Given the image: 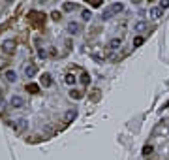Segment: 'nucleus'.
<instances>
[{
    "instance_id": "1",
    "label": "nucleus",
    "mask_w": 169,
    "mask_h": 160,
    "mask_svg": "<svg viewBox=\"0 0 169 160\" xmlns=\"http://www.w3.org/2000/svg\"><path fill=\"white\" fill-rule=\"evenodd\" d=\"M10 106L11 107H23V98H21V96H13L10 100Z\"/></svg>"
},
{
    "instance_id": "2",
    "label": "nucleus",
    "mask_w": 169,
    "mask_h": 160,
    "mask_svg": "<svg viewBox=\"0 0 169 160\" xmlns=\"http://www.w3.org/2000/svg\"><path fill=\"white\" fill-rule=\"evenodd\" d=\"M68 30L72 32V34H79L81 32V25L79 23H70L68 25Z\"/></svg>"
},
{
    "instance_id": "3",
    "label": "nucleus",
    "mask_w": 169,
    "mask_h": 160,
    "mask_svg": "<svg viewBox=\"0 0 169 160\" xmlns=\"http://www.w3.org/2000/svg\"><path fill=\"white\" fill-rule=\"evenodd\" d=\"M133 29H135V32H145L147 30V21H137Z\"/></svg>"
},
{
    "instance_id": "4",
    "label": "nucleus",
    "mask_w": 169,
    "mask_h": 160,
    "mask_svg": "<svg viewBox=\"0 0 169 160\" xmlns=\"http://www.w3.org/2000/svg\"><path fill=\"white\" fill-rule=\"evenodd\" d=\"M120 44H122L120 38H113V40L109 41V49H118V47H120Z\"/></svg>"
},
{
    "instance_id": "5",
    "label": "nucleus",
    "mask_w": 169,
    "mask_h": 160,
    "mask_svg": "<svg viewBox=\"0 0 169 160\" xmlns=\"http://www.w3.org/2000/svg\"><path fill=\"white\" fill-rule=\"evenodd\" d=\"M51 83H53V79H51V75H49V74L41 75V85H43V87H51Z\"/></svg>"
},
{
    "instance_id": "6",
    "label": "nucleus",
    "mask_w": 169,
    "mask_h": 160,
    "mask_svg": "<svg viewBox=\"0 0 169 160\" xmlns=\"http://www.w3.org/2000/svg\"><path fill=\"white\" fill-rule=\"evenodd\" d=\"M25 74H26V77H32V75L36 74V66H34V64L26 66V68H25Z\"/></svg>"
},
{
    "instance_id": "7",
    "label": "nucleus",
    "mask_w": 169,
    "mask_h": 160,
    "mask_svg": "<svg viewBox=\"0 0 169 160\" xmlns=\"http://www.w3.org/2000/svg\"><path fill=\"white\" fill-rule=\"evenodd\" d=\"M150 17L152 19H160L162 17V8H152L150 10Z\"/></svg>"
},
{
    "instance_id": "8",
    "label": "nucleus",
    "mask_w": 169,
    "mask_h": 160,
    "mask_svg": "<svg viewBox=\"0 0 169 160\" xmlns=\"http://www.w3.org/2000/svg\"><path fill=\"white\" fill-rule=\"evenodd\" d=\"M122 10H124V4H120V2H118V4H113V6H111V11H113V13H120Z\"/></svg>"
},
{
    "instance_id": "9",
    "label": "nucleus",
    "mask_w": 169,
    "mask_h": 160,
    "mask_svg": "<svg viewBox=\"0 0 169 160\" xmlns=\"http://www.w3.org/2000/svg\"><path fill=\"white\" fill-rule=\"evenodd\" d=\"M145 44V38L143 36H135L133 38V47H139V45H143Z\"/></svg>"
},
{
    "instance_id": "10",
    "label": "nucleus",
    "mask_w": 169,
    "mask_h": 160,
    "mask_svg": "<svg viewBox=\"0 0 169 160\" xmlns=\"http://www.w3.org/2000/svg\"><path fill=\"white\" fill-rule=\"evenodd\" d=\"M70 94H72L75 100H81V98H83V92H81V90H77V89H73V90H72V92H70Z\"/></svg>"
},
{
    "instance_id": "11",
    "label": "nucleus",
    "mask_w": 169,
    "mask_h": 160,
    "mask_svg": "<svg viewBox=\"0 0 169 160\" xmlns=\"http://www.w3.org/2000/svg\"><path fill=\"white\" fill-rule=\"evenodd\" d=\"M81 83H83V85H88V83H90V75L88 74H83L81 75Z\"/></svg>"
},
{
    "instance_id": "12",
    "label": "nucleus",
    "mask_w": 169,
    "mask_h": 160,
    "mask_svg": "<svg viewBox=\"0 0 169 160\" xmlns=\"http://www.w3.org/2000/svg\"><path fill=\"white\" fill-rule=\"evenodd\" d=\"M90 6H92V8H100V6H102V0H90Z\"/></svg>"
},
{
    "instance_id": "13",
    "label": "nucleus",
    "mask_w": 169,
    "mask_h": 160,
    "mask_svg": "<svg viewBox=\"0 0 169 160\" xmlns=\"http://www.w3.org/2000/svg\"><path fill=\"white\" fill-rule=\"evenodd\" d=\"M90 17H92V13H90L88 10H84V11H83V19H84V21H88Z\"/></svg>"
},
{
    "instance_id": "14",
    "label": "nucleus",
    "mask_w": 169,
    "mask_h": 160,
    "mask_svg": "<svg viewBox=\"0 0 169 160\" xmlns=\"http://www.w3.org/2000/svg\"><path fill=\"white\" fill-rule=\"evenodd\" d=\"M26 89L30 90V92H38V90H40V87H38V85H28Z\"/></svg>"
},
{
    "instance_id": "15",
    "label": "nucleus",
    "mask_w": 169,
    "mask_h": 160,
    "mask_svg": "<svg viewBox=\"0 0 169 160\" xmlns=\"http://www.w3.org/2000/svg\"><path fill=\"white\" fill-rule=\"evenodd\" d=\"M111 13H113L111 10H105V11L102 13V19H109V17H111Z\"/></svg>"
},
{
    "instance_id": "16",
    "label": "nucleus",
    "mask_w": 169,
    "mask_h": 160,
    "mask_svg": "<svg viewBox=\"0 0 169 160\" xmlns=\"http://www.w3.org/2000/svg\"><path fill=\"white\" fill-rule=\"evenodd\" d=\"M6 77H8L10 81H15V72H8V74H6Z\"/></svg>"
},
{
    "instance_id": "17",
    "label": "nucleus",
    "mask_w": 169,
    "mask_h": 160,
    "mask_svg": "<svg viewBox=\"0 0 169 160\" xmlns=\"http://www.w3.org/2000/svg\"><path fill=\"white\" fill-rule=\"evenodd\" d=\"M64 10H68V11L75 10V4H64Z\"/></svg>"
},
{
    "instance_id": "18",
    "label": "nucleus",
    "mask_w": 169,
    "mask_h": 160,
    "mask_svg": "<svg viewBox=\"0 0 169 160\" xmlns=\"http://www.w3.org/2000/svg\"><path fill=\"white\" fill-rule=\"evenodd\" d=\"M150 151H152V147H150V145H147V147L143 149V152H145V155H150Z\"/></svg>"
},
{
    "instance_id": "19",
    "label": "nucleus",
    "mask_w": 169,
    "mask_h": 160,
    "mask_svg": "<svg viewBox=\"0 0 169 160\" xmlns=\"http://www.w3.org/2000/svg\"><path fill=\"white\" fill-rule=\"evenodd\" d=\"M73 81H75L73 75H66V83H73Z\"/></svg>"
},
{
    "instance_id": "20",
    "label": "nucleus",
    "mask_w": 169,
    "mask_h": 160,
    "mask_svg": "<svg viewBox=\"0 0 169 160\" xmlns=\"http://www.w3.org/2000/svg\"><path fill=\"white\" fill-rule=\"evenodd\" d=\"M73 117H75V111H70V113H68V115H66V119H68V121H70V119H73Z\"/></svg>"
},
{
    "instance_id": "21",
    "label": "nucleus",
    "mask_w": 169,
    "mask_h": 160,
    "mask_svg": "<svg viewBox=\"0 0 169 160\" xmlns=\"http://www.w3.org/2000/svg\"><path fill=\"white\" fill-rule=\"evenodd\" d=\"M160 8H169V0H164V2H162V6Z\"/></svg>"
}]
</instances>
